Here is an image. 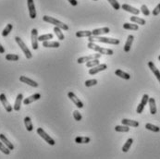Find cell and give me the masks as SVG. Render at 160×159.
<instances>
[{"instance_id":"6da1fadb","label":"cell","mask_w":160,"mask_h":159,"mask_svg":"<svg viewBox=\"0 0 160 159\" xmlns=\"http://www.w3.org/2000/svg\"><path fill=\"white\" fill-rule=\"evenodd\" d=\"M89 42H99V43H109V45H119V40L115 39V38H108V37H100V36H90L88 37Z\"/></svg>"},{"instance_id":"7a4b0ae2","label":"cell","mask_w":160,"mask_h":159,"mask_svg":"<svg viewBox=\"0 0 160 159\" xmlns=\"http://www.w3.org/2000/svg\"><path fill=\"white\" fill-rule=\"evenodd\" d=\"M87 46H88L89 49H92V50L96 51L101 55H108V56H112V55L114 54V51L112 50V49L101 47L97 45H95V43H93V42H89Z\"/></svg>"},{"instance_id":"3957f363","label":"cell","mask_w":160,"mask_h":159,"mask_svg":"<svg viewBox=\"0 0 160 159\" xmlns=\"http://www.w3.org/2000/svg\"><path fill=\"white\" fill-rule=\"evenodd\" d=\"M43 20L45 21V22L51 23V24L55 25L57 27H59L61 30H64V31H68V26L67 24L63 23L62 21L58 20L53 18V17H49V16H44V17H43Z\"/></svg>"},{"instance_id":"277c9868","label":"cell","mask_w":160,"mask_h":159,"mask_svg":"<svg viewBox=\"0 0 160 159\" xmlns=\"http://www.w3.org/2000/svg\"><path fill=\"white\" fill-rule=\"evenodd\" d=\"M15 41H16V43H17L18 45H19V46L20 47L21 50H22V52L24 53L26 58H27V59H31V57H33V54L31 53V51L29 50V48L27 47V46L25 45L24 42H23L22 40H21L19 36H16V37H15Z\"/></svg>"},{"instance_id":"5b68a950","label":"cell","mask_w":160,"mask_h":159,"mask_svg":"<svg viewBox=\"0 0 160 159\" xmlns=\"http://www.w3.org/2000/svg\"><path fill=\"white\" fill-rule=\"evenodd\" d=\"M37 134H38L42 139H44L49 145H55V144H56L55 140L53 139V138H51V137L48 134H47L42 128H38V129H37Z\"/></svg>"},{"instance_id":"8992f818","label":"cell","mask_w":160,"mask_h":159,"mask_svg":"<svg viewBox=\"0 0 160 159\" xmlns=\"http://www.w3.org/2000/svg\"><path fill=\"white\" fill-rule=\"evenodd\" d=\"M31 46H33V49L34 50H37L39 46H38V31L36 29L31 30Z\"/></svg>"},{"instance_id":"52a82bcc","label":"cell","mask_w":160,"mask_h":159,"mask_svg":"<svg viewBox=\"0 0 160 159\" xmlns=\"http://www.w3.org/2000/svg\"><path fill=\"white\" fill-rule=\"evenodd\" d=\"M102 55L101 54H94V55H90V56H86V57H79L77 62L79 64H82V63H86L90 60H93V59H99L101 57Z\"/></svg>"},{"instance_id":"ba28073f","label":"cell","mask_w":160,"mask_h":159,"mask_svg":"<svg viewBox=\"0 0 160 159\" xmlns=\"http://www.w3.org/2000/svg\"><path fill=\"white\" fill-rule=\"evenodd\" d=\"M68 97L70 98V99L73 102V104L75 105L78 108H82L83 107V104H82V102L81 101V99L80 98H78L77 96H76V95L75 94H73L72 92H70L68 94Z\"/></svg>"},{"instance_id":"9c48e42d","label":"cell","mask_w":160,"mask_h":159,"mask_svg":"<svg viewBox=\"0 0 160 159\" xmlns=\"http://www.w3.org/2000/svg\"><path fill=\"white\" fill-rule=\"evenodd\" d=\"M108 69V65L106 64H99L97 66H95L94 68H91L89 69V74L90 75H95L98 72H101V71L106 70Z\"/></svg>"},{"instance_id":"30bf717a","label":"cell","mask_w":160,"mask_h":159,"mask_svg":"<svg viewBox=\"0 0 160 159\" xmlns=\"http://www.w3.org/2000/svg\"><path fill=\"white\" fill-rule=\"evenodd\" d=\"M27 5H28L30 18L31 20H34L36 18V9H35V6H34V0H27Z\"/></svg>"},{"instance_id":"8fae6325","label":"cell","mask_w":160,"mask_h":159,"mask_svg":"<svg viewBox=\"0 0 160 159\" xmlns=\"http://www.w3.org/2000/svg\"><path fill=\"white\" fill-rule=\"evenodd\" d=\"M0 102L2 103V105L4 106V107L7 110V112H8V113L12 112V109L13 108H12L11 105L9 104V102L8 101V99H7L6 95H5V94H1V95H0Z\"/></svg>"},{"instance_id":"7c38bea8","label":"cell","mask_w":160,"mask_h":159,"mask_svg":"<svg viewBox=\"0 0 160 159\" xmlns=\"http://www.w3.org/2000/svg\"><path fill=\"white\" fill-rule=\"evenodd\" d=\"M110 32V29L108 27H104V28H99V29H94L92 31V34L94 36H100L103 34H108Z\"/></svg>"},{"instance_id":"4fadbf2b","label":"cell","mask_w":160,"mask_h":159,"mask_svg":"<svg viewBox=\"0 0 160 159\" xmlns=\"http://www.w3.org/2000/svg\"><path fill=\"white\" fill-rule=\"evenodd\" d=\"M20 81H21V83H26V84H28L31 87H34V88H36V87H38V83H36L35 81L34 80H31L30 78H27L26 76H20Z\"/></svg>"},{"instance_id":"5bb4252c","label":"cell","mask_w":160,"mask_h":159,"mask_svg":"<svg viewBox=\"0 0 160 159\" xmlns=\"http://www.w3.org/2000/svg\"><path fill=\"white\" fill-rule=\"evenodd\" d=\"M121 8L123 9V10H125V11L130 12V13H131L133 15H138V14L140 13V10L139 9L134 8V7H131V6H130V5H128V4H123L121 6Z\"/></svg>"},{"instance_id":"9a60e30c","label":"cell","mask_w":160,"mask_h":159,"mask_svg":"<svg viewBox=\"0 0 160 159\" xmlns=\"http://www.w3.org/2000/svg\"><path fill=\"white\" fill-rule=\"evenodd\" d=\"M40 98H41V95L40 94H34V95H31V96H29L27 98H25V99L23 100V104L25 106H28V105H30V104L34 103V102H35L37 100H39Z\"/></svg>"},{"instance_id":"2e32d148","label":"cell","mask_w":160,"mask_h":159,"mask_svg":"<svg viewBox=\"0 0 160 159\" xmlns=\"http://www.w3.org/2000/svg\"><path fill=\"white\" fill-rule=\"evenodd\" d=\"M148 67H149V69H151L152 72L154 74L156 78L157 79V81H159V83H160V71L158 70V69L156 67V66H154V62H152V61H149L148 62Z\"/></svg>"},{"instance_id":"e0dca14e","label":"cell","mask_w":160,"mask_h":159,"mask_svg":"<svg viewBox=\"0 0 160 159\" xmlns=\"http://www.w3.org/2000/svg\"><path fill=\"white\" fill-rule=\"evenodd\" d=\"M122 125H126L129 126V127H134L137 128L139 126V122L136 121V120H131V119H128V118H123L121 120Z\"/></svg>"},{"instance_id":"ac0fdd59","label":"cell","mask_w":160,"mask_h":159,"mask_svg":"<svg viewBox=\"0 0 160 159\" xmlns=\"http://www.w3.org/2000/svg\"><path fill=\"white\" fill-rule=\"evenodd\" d=\"M149 108H150V113L152 115H156L157 114V105H156V100H154V98H152V97H149Z\"/></svg>"},{"instance_id":"d6986e66","label":"cell","mask_w":160,"mask_h":159,"mask_svg":"<svg viewBox=\"0 0 160 159\" xmlns=\"http://www.w3.org/2000/svg\"><path fill=\"white\" fill-rule=\"evenodd\" d=\"M133 40H134V36H133V35L131 34V35L128 36V39H127L125 45H124V51L125 52H127V53L130 52L131 47L132 43H133Z\"/></svg>"},{"instance_id":"ffe728a7","label":"cell","mask_w":160,"mask_h":159,"mask_svg":"<svg viewBox=\"0 0 160 159\" xmlns=\"http://www.w3.org/2000/svg\"><path fill=\"white\" fill-rule=\"evenodd\" d=\"M23 100V95L22 94H19L17 95V98H16V101L14 104V110L15 111H20V106H21V102Z\"/></svg>"},{"instance_id":"44dd1931","label":"cell","mask_w":160,"mask_h":159,"mask_svg":"<svg viewBox=\"0 0 160 159\" xmlns=\"http://www.w3.org/2000/svg\"><path fill=\"white\" fill-rule=\"evenodd\" d=\"M43 46L46 48H58L60 46V43L58 42H50V41H44L43 42Z\"/></svg>"},{"instance_id":"7402d4cb","label":"cell","mask_w":160,"mask_h":159,"mask_svg":"<svg viewBox=\"0 0 160 159\" xmlns=\"http://www.w3.org/2000/svg\"><path fill=\"white\" fill-rule=\"evenodd\" d=\"M0 141H1L3 144L6 145L9 150H14V145L12 144V142H10L8 139H7V137L5 136L4 134H0Z\"/></svg>"},{"instance_id":"603a6c76","label":"cell","mask_w":160,"mask_h":159,"mask_svg":"<svg viewBox=\"0 0 160 159\" xmlns=\"http://www.w3.org/2000/svg\"><path fill=\"white\" fill-rule=\"evenodd\" d=\"M115 74H116L117 76H119V78L124 79V80H130V79H131V75H130L129 73L125 72V71L121 70V69H117V70L115 71Z\"/></svg>"},{"instance_id":"cb8c5ba5","label":"cell","mask_w":160,"mask_h":159,"mask_svg":"<svg viewBox=\"0 0 160 159\" xmlns=\"http://www.w3.org/2000/svg\"><path fill=\"white\" fill-rule=\"evenodd\" d=\"M92 31H78L76 32V37L82 38V37H90L92 36Z\"/></svg>"},{"instance_id":"d4e9b609","label":"cell","mask_w":160,"mask_h":159,"mask_svg":"<svg viewBox=\"0 0 160 159\" xmlns=\"http://www.w3.org/2000/svg\"><path fill=\"white\" fill-rule=\"evenodd\" d=\"M24 124H25L26 130L28 131H31L34 130V125H33V122H31V119L30 117H26L24 118Z\"/></svg>"},{"instance_id":"484cf974","label":"cell","mask_w":160,"mask_h":159,"mask_svg":"<svg viewBox=\"0 0 160 159\" xmlns=\"http://www.w3.org/2000/svg\"><path fill=\"white\" fill-rule=\"evenodd\" d=\"M123 28L125 30H131V31H138L139 29V26L138 24H134V23H129V22H125L123 24Z\"/></svg>"},{"instance_id":"4316f807","label":"cell","mask_w":160,"mask_h":159,"mask_svg":"<svg viewBox=\"0 0 160 159\" xmlns=\"http://www.w3.org/2000/svg\"><path fill=\"white\" fill-rule=\"evenodd\" d=\"M91 139L89 137H83V136H78L75 138L76 144H88L90 142Z\"/></svg>"},{"instance_id":"83f0119b","label":"cell","mask_w":160,"mask_h":159,"mask_svg":"<svg viewBox=\"0 0 160 159\" xmlns=\"http://www.w3.org/2000/svg\"><path fill=\"white\" fill-rule=\"evenodd\" d=\"M131 22H134L136 24H140V25H145L146 23L145 20L143 19H141L139 17H136V16H132V17H131Z\"/></svg>"},{"instance_id":"f1b7e54d","label":"cell","mask_w":160,"mask_h":159,"mask_svg":"<svg viewBox=\"0 0 160 159\" xmlns=\"http://www.w3.org/2000/svg\"><path fill=\"white\" fill-rule=\"evenodd\" d=\"M54 32H55V34L57 36V38L59 40L63 41L64 39H65V35L63 34V32H62V31H61V29L59 28V27L55 26L54 27Z\"/></svg>"},{"instance_id":"f546056e","label":"cell","mask_w":160,"mask_h":159,"mask_svg":"<svg viewBox=\"0 0 160 159\" xmlns=\"http://www.w3.org/2000/svg\"><path fill=\"white\" fill-rule=\"evenodd\" d=\"M115 130L117 132H129L130 128H129V126H126V125H123V126L118 125L115 127Z\"/></svg>"},{"instance_id":"4dcf8cb0","label":"cell","mask_w":160,"mask_h":159,"mask_svg":"<svg viewBox=\"0 0 160 159\" xmlns=\"http://www.w3.org/2000/svg\"><path fill=\"white\" fill-rule=\"evenodd\" d=\"M132 142H133V139H132V138L128 139L127 141L125 142V144L123 145V147H122V152L127 153L128 151H129V150H130V148H131V146L132 145Z\"/></svg>"},{"instance_id":"1f68e13d","label":"cell","mask_w":160,"mask_h":159,"mask_svg":"<svg viewBox=\"0 0 160 159\" xmlns=\"http://www.w3.org/2000/svg\"><path fill=\"white\" fill-rule=\"evenodd\" d=\"M145 129L148 130H151L153 132H159L160 131V128L157 127L156 125H153L151 123H146L145 124Z\"/></svg>"},{"instance_id":"d6a6232c","label":"cell","mask_w":160,"mask_h":159,"mask_svg":"<svg viewBox=\"0 0 160 159\" xmlns=\"http://www.w3.org/2000/svg\"><path fill=\"white\" fill-rule=\"evenodd\" d=\"M12 29H13V25L12 24H10V23L7 24V26L5 27V29L2 32V36L3 37H7L10 34V32L12 31Z\"/></svg>"},{"instance_id":"836d02e7","label":"cell","mask_w":160,"mask_h":159,"mask_svg":"<svg viewBox=\"0 0 160 159\" xmlns=\"http://www.w3.org/2000/svg\"><path fill=\"white\" fill-rule=\"evenodd\" d=\"M54 35L52 34H43L41 36H38V41L40 42H44V41H48L50 39H53Z\"/></svg>"},{"instance_id":"e575fe53","label":"cell","mask_w":160,"mask_h":159,"mask_svg":"<svg viewBox=\"0 0 160 159\" xmlns=\"http://www.w3.org/2000/svg\"><path fill=\"white\" fill-rule=\"evenodd\" d=\"M6 59L8 61H18L20 59V57L16 54H8L6 56Z\"/></svg>"},{"instance_id":"d590c367","label":"cell","mask_w":160,"mask_h":159,"mask_svg":"<svg viewBox=\"0 0 160 159\" xmlns=\"http://www.w3.org/2000/svg\"><path fill=\"white\" fill-rule=\"evenodd\" d=\"M100 64V61L98 59H93V60H90V61L86 62V67L87 68H94L95 66H97Z\"/></svg>"},{"instance_id":"8d00e7d4","label":"cell","mask_w":160,"mask_h":159,"mask_svg":"<svg viewBox=\"0 0 160 159\" xmlns=\"http://www.w3.org/2000/svg\"><path fill=\"white\" fill-rule=\"evenodd\" d=\"M108 1L110 3V5L112 6V8H113L115 10H119V9H120L121 6L119 5V3L118 2V0H108Z\"/></svg>"},{"instance_id":"74e56055","label":"cell","mask_w":160,"mask_h":159,"mask_svg":"<svg viewBox=\"0 0 160 159\" xmlns=\"http://www.w3.org/2000/svg\"><path fill=\"white\" fill-rule=\"evenodd\" d=\"M0 151H1L3 153H5V155H8L9 153H10V151L11 150H9L8 148L5 145L2 141H0Z\"/></svg>"},{"instance_id":"f35d334b","label":"cell","mask_w":160,"mask_h":159,"mask_svg":"<svg viewBox=\"0 0 160 159\" xmlns=\"http://www.w3.org/2000/svg\"><path fill=\"white\" fill-rule=\"evenodd\" d=\"M97 80L95 79H92V80H87L86 81H85V86L86 87H92V86H94L97 84Z\"/></svg>"},{"instance_id":"ab89813d","label":"cell","mask_w":160,"mask_h":159,"mask_svg":"<svg viewBox=\"0 0 160 159\" xmlns=\"http://www.w3.org/2000/svg\"><path fill=\"white\" fill-rule=\"evenodd\" d=\"M141 12L143 15H145V16H149V15H150V10L148 9L146 5H142V7H141Z\"/></svg>"},{"instance_id":"60d3db41","label":"cell","mask_w":160,"mask_h":159,"mask_svg":"<svg viewBox=\"0 0 160 159\" xmlns=\"http://www.w3.org/2000/svg\"><path fill=\"white\" fill-rule=\"evenodd\" d=\"M73 118H74V119L76 120V121H81L82 118L81 113H80L78 110L73 111Z\"/></svg>"},{"instance_id":"b9f144b4","label":"cell","mask_w":160,"mask_h":159,"mask_svg":"<svg viewBox=\"0 0 160 159\" xmlns=\"http://www.w3.org/2000/svg\"><path fill=\"white\" fill-rule=\"evenodd\" d=\"M148 101H149V95H143V96L142 98V101H141V104L145 106L146 104L148 103Z\"/></svg>"},{"instance_id":"7bdbcfd3","label":"cell","mask_w":160,"mask_h":159,"mask_svg":"<svg viewBox=\"0 0 160 159\" xmlns=\"http://www.w3.org/2000/svg\"><path fill=\"white\" fill-rule=\"evenodd\" d=\"M153 15L154 16H157L159 13H160V3L159 4H157V6L154 8V10H153Z\"/></svg>"},{"instance_id":"ee69618b","label":"cell","mask_w":160,"mask_h":159,"mask_svg":"<svg viewBox=\"0 0 160 159\" xmlns=\"http://www.w3.org/2000/svg\"><path fill=\"white\" fill-rule=\"evenodd\" d=\"M143 109H145V106L142 105V104L140 103L139 105H138V106H137L136 112H137L138 114H142V113H143Z\"/></svg>"},{"instance_id":"f6af8a7d","label":"cell","mask_w":160,"mask_h":159,"mask_svg":"<svg viewBox=\"0 0 160 159\" xmlns=\"http://www.w3.org/2000/svg\"><path fill=\"white\" fill-rule=\"evenodd\" d=\"M68 2H70V4L71 5V6H77L78 5V2H77V0H68Z\"/></svg>"},{"instance_id":"bcb514c9","label":"cell","mask_w":160,"mask_h":159,"mask_svg":"<svg viewBox=\"0 0 160 159\" xmlns=\"http://www.w3.org/2000/svg\"><path fill=\"white\" fill-rule=\"evenodd\" d=\"M5 53V48L2 46V45L0 43V54H4Z\"/></svg>"},{"instance_id":"7dc6e473","label":"cell","mask_w":160,"mask_h":159,"mask_svg":"<svg viewBox=\"0 0 160 159\" xmlns=\"http://www.w3.org/2000/svg\"><path fill=\"white\" fill-rule=\"evenodd\" d=\"M158 60H159V61H160V56L158 57Z\"/></svg>"},{"instance_id":"c3c4849f","label":"cell","mask_w":160,"mask_h":159,"mask_svg":"<svg viewBox=\"0 0 160 159\" xmlns=\"http://www.w3.org/2000/svg\"><path fill=\"white\" fill-rule=\"evenodd\" d=\"M94 1H97V0H94Z\"/></svg>"}]
</instances>
